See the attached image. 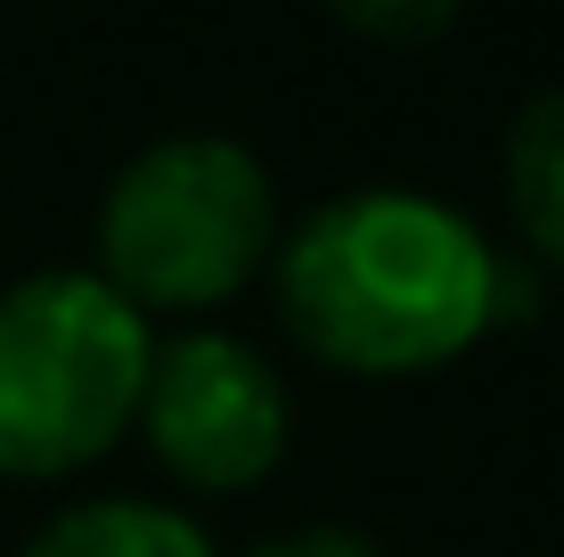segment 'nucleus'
<instances>
[{
    "instance_id": "obj_1",
    "label": "nucleus",
    "mask_w": 564,
    "mask_h": 557,
    "mask_svg": "<svg viewBox=\"0 0 564 557\" xmlns=\"http://www.w3.org/2000/svg\"><path fill=\"white\" fill-rule=\"evenodd\" d=\"M523 271L425 189H352L279 229L286 336L344 377H434L516 312Z\"/></svg>"
},
{
    "instance_id": "obj_2",
    "label": "nucleus",
    "mask_w": 564,
    "mask_h": 557,
    "mask_svg": "<svg viewBox=\"0 0 564 557\" xmlns=\"http://www.w3.org/2000/svg\"><path fill=\"white\" fill-rule=\"evenodd\" d=\"M279 181L229 131H172L107 181L99 279L140 320H197L238 303L279 255Z\"/></svg>"
},
{
    "instance_id": "obj_3",
    "label": "nucleus",
    "mask_w": 564,
    "mask_h": 557,
    "mask_svg": "<svg viewBox=\"0 0 564 557\" xmlns=\"http://www.w3.org/2000/svg\"><path fill=\"white\" fill-rule=\"evenodd\" d=\"M155 329L99 271H33L0 287V475L57 484L131 435Z\"/></svg>"
},
{
    "instance_id": "obj_4",
    "label": "nucleus",
    "mask_w": 564,
    "mask_h": 557,
    "mask_svg": "<svg viewBox=\"0 0 564 557\" xmlns=\"http://www.w3.org/2000/svg\"><path fill=\"white\" fill-rule=\"evenodd\" d=\"M131 435H148L172 484L205 492V501H238L286 459V386L246 336L188 329L155 344Z\"/></svg>"
},
{
    "instance_id": "obj_5",
    "label": "nucleus",
    "mask_w": 564,
    "mask_h": 557,
    "mask_svg": "<svg viewBox=\"0 0 564 557\" xmlns=\"http://www.w3.org/2000/svg\"><path fill=\"white\" fill-rule=\"evenodd\" d=\"M17 557H221L213 533L172 501H140V492H107V501L57 508Z\"/></svg>"
},
{
    "instance_id": "obj_6",
    "label": "nucleus",
    "mask_w": 564,
    "mask_h": 557,
    "mask_svg": "<svg viewBox=\"0 0 564 557\" xmlns=\"http://www.w3.org/2000/svg\"><path fill=\"white\" fill-rule=\"evenodd\" d=\"M508 214L549 271H564V83L508 124Z\"/></svg>"
},
{
    "instance_id": "obj_7",
    "label": "nucleus",
    "mask_w": 564,
    "mask_h": 557,
    "mask_svg": "<svg viewBox=\"0 0 564 557\" xmlns=\"http://www.w3.org/2000/svg\"><path fill=\"white\" fill-rule=\"evenodd\" d=\"M336 25L368 33V42H434L466 0H319Z\"/></svg>"
},
{
    "instance_id": "obj_8",
    "label": "nucleus",
    "mask_w": 564,
    "mask_h": 557,
    "mask_svg": "<svg viewBox=\"0 0 564 557\" xmlns=\"http://www.w3.org/2000/svg\"><path fill=\"white\" fill-rule=\"evenodd\" d=\"M254 557H384L368 533L352 525H303V533H279V542H262Z\"/></svg>"
}]
</instances>
